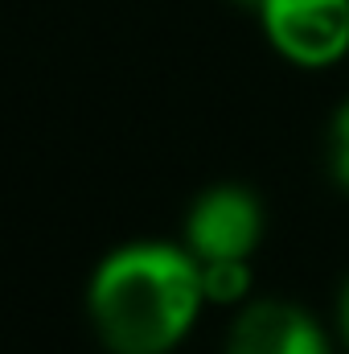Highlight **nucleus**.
Instances as JSON below:
<instances>
[{"label": "nucleus", "mask_w": 349, "mask_h": 354, "mask_svg": "<svg viewBox=\"0 0 349 354\" xmlns=\"http://www.w3.org/2000/svg\"><path fill=\"white\" fill-rule=\"evenodd\" d=\"M267 46L296 71H329L349 58V0H259Z\"/></svg>", "instance_id": "f03ea898"}, {"label": "nucleus", "mask_w": 349, "mask_h": 354, "mask_svg": "<svg viewBox=\"0 0 349 354\" xmlns=\"http://www.w3.org/2000/svg\"><path fill=\"white\" fill-rule=\"evenodd\" d=\"M329 174L341 189H349V99L333 111L329 124Z\"/></svg>", "instance_id": "423d86ee"}, {"label": "nucleus", "mask_w": 349, "mask_h": 354, "mask_svg": "<svg viewBox=\"0 0 349 354\" xmlns=\"http://www.w3.org/2000/svg\"><path fill=\"white\" fill-rule=\"evenodd\" d=\"M263 235H267V210L259 194L243 181H218L206 185L181 223V243L206 264V260H255Z\"/></svg>", "instance_id": "7ed1b4c3"}, {"label": "nucleus", "mask_w": 349, "mask_h": 354, "mask_svg": "<svg viewBox=\"0 0 349 354\" xmlns=\"http://www.w3.org/2000/svg\"><path fill=\"white\" fill-rule=\"evenodd\" d=\"M235 4H247V8H255V4H259V0H235Z\"/></svg>", "instance_id": "6e6552de"}, {"label": "nucleus", "mask_w": 349, "mask_h": 354, "mask_svg": "<svg viewBox=\"0 0 349 354\" xmlns=\"http://www.w3.org/2000/svg\"><path fill=\"white\" fill-rule=\"evenodd\" d=\"M337 338H341V346L349 351V276H346V284H341V292H337Z\"/></svg>", "instance_id": "0eeeda50"}, {"label": "nucleus", "mask_w": 349, "mask_h": 354, "mask_svg": "<svg viewBox=\"0 0 349 354\" xmlns=\"http://www.w3.org/2000/svg\"><path fill=\"white\" fill-rule=\"evenodd\" d=\"M251 284H255L251 260H206L201 264V292H206V305L214 309H243L251 301Z\"/></svg>", "instance_id": "39448f33"}, {"label": "nucleus", "mask_w": 349, "mask_h": 354, "mask_svg": "<svg viewBox=\"0 0 349 354\" xmlns=\"http://www.w3.org/2000/svg\"><path fill=\"white\" fill-rule=\"evenodd\" d=\"M87 322L107 354H173L201 322V260L181 239H123L87 276Z\"/></svg>", "instance_id": "f257e3e1"}, {"label": "nucleus", "mask_w": 349, "mask_h": 354, "mask_svg": "<svg viewBox=\"0 0 349 354\" xmlns=\"http://www.w3.org/2000/svg\"><path fill=\"white\" fill-rule=\"evenodd\" d=\"M222 354H333L329 330L296 301L251 297L235 309Z\"/></svg>", "instance_id": "20e7f679"}]
</instances>
